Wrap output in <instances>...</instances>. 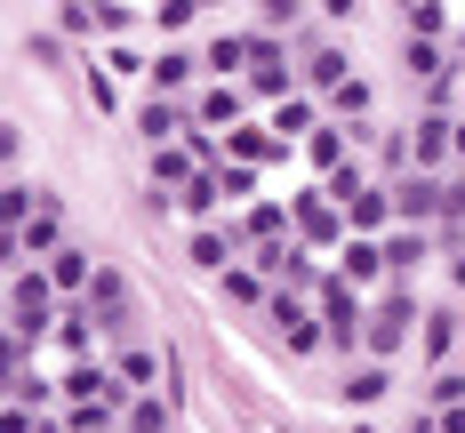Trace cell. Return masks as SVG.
<instances>
[{
  "label": "cell",
  "instance_id": "cb8c5ba5",
  "mask_svg": "<svg viewBox=\"0 0 465 433\" xmlns=\"http://www.w3.org/2000/svg\"><path fill=\"white\" fill-rule=\"evenodd\" d=\"M345 217H353V233H393V225H401V209H393V192H361V201H353Z\"/></svg>",
  "mask_w": 465,
  "mask_h": 433
},
{
  "label": "cell",
  "instance_id": "e575fe53",
  "mask_svg": "<svg viewBox=\"0 0 465 433\" xmlns=\"http://www.w3.org/2000/svg\"><path fill=\"white\" fill-rule=\"evenodd\" d=\"M322 185L337 192V201H345V209H353V201H361V192H370V185H361V169H353V161H337V169H329Z\"/></svg>",
  "mask_w": 465,
  "mask_h": 433
},
{
  "label": "cell",
  "instance_id": "4dcf8cb0",
  "mask_svg": "<svg viewBox=\"0 0 465 433\" xmlns=\"http://www.w3.org/2000/svg\"><path fill=\"white\" fill-rule=\"evenodd\" d=\"M217 201H225V192H217V177H209V169H201V177L177 192V209H185L193 225H209V217H217Z\"/></svg>",
  "mask_w": 465,
  "mask_h": 433
},
{
  "label": "cell",
  "instance_id": "7402d4cb",
  "mask_svg": "<svg viewBox=\"0 0 465 433\" xmlns=\"http://www.w3.org/2000/svg\"><path fill=\"white\" fill-rule=\"evenodd\" d=\"M297 73H305L313 89H337V81H345L353 64H345V48H337V41H313V48H305V64H297Z\"/></svg>",
  "mask_w": 465,
  "mask_h": 433
},
{
  "label": "cell",
  "instance_id": "52a82bcc",
  "mask_svg": "<svg viewBox=\"0 0 465 433\" xmlns=\"http://www.w3.org/2000/svg\"><path fill=\"white\" fill-rule=\"evenodd\" d=\"M297 81H305V73L281 56V41H265V33H257V48H249V96H289Z\"/></svg>",
  "mask_w": 465,
  "mask_h": 433
},
{
  "label": "cell",
  "instance_id": "7c38bea8",
  "mask_svg": "<svg viewBox=\"0 0 465 433\" xmlns=\"http://www.w3.org/2000/svg\"><path fill=\"white\" fill-rule=\"evenodd\" d=\"M185 129H193V113L177 104V96L153 89V96L137 104V137H144V144H169V137H185Z\"/></svg>",
  "mask_w": 465,
  "mask_h": 433
},
{
  "label": "cell",
  "instance_id": "44dd1931",
  "mask_svg": "<svg viewBox=\"0 0 465 433\" xmlns=\"http://www.w3.org/2000/svg\"><path fill=\"white\" fill-rule=\"evenodd\" d=\"M385 393H393V361H370V369L345 378V409H377Z\"/></svg>",
  "mask_w": 465,
  "mask_h": 433
},
{
  "label": "cell",
  "instance_id": "f546056e",
  "mask_svg": "<svg viewBox=\"0 0 465 433\" xmlns=\"http://www.w3.org/2000/svg\"><path fill=\"white\" fill-rule=\"evenodd\" d=\"M41 209V185H25V177H8V192H0V233H16L25 217Z\"/></svg>",
  "mask_w": 465,
  "mask_h": 433
},
{
  "label": "cell",
  "instance_id": "f35d334b",
  "mask_svg": "<svg viewBox=\"0 0 465 433\" xmlns=\"http://www.w3.org/2000/svg\"><path fill=\"white\" fill-rule=\"evenodd\" d=\"M257 16H265V33H289L305 16V0H257Z\"/></svg>",
  "mask_w": 465,
  "mask_h": 433
},
{
  "label": "cell",
  "instance_id": "f6af8a7d",
  "mask_svg": "<svg viewBox=\"0 0 465 433\" xmlns=\"http://www.w3.org/2000/svg\"><path fill=\"white\" fill-rule=\"evenodd\" d=\"M353 8H361V0H322V16H353Z\"/></svg>",
  "mask_w": 465,
  "mask_h": 433
},
{
  "label": "cell",
  "instance_id": "ffe728a7",
  "mask_svg": "<svg viewBox=\"0 0 465 433\" xmlns=\"http://www.w3.org/2000/svg\"><path fill=\"white\" fill-rule=\"evenodd\" d=\"M161 96H185L193 81H201V56H185V48H169V56H153V73H144Z\"/></svg>",
  "mask_w": 465,
  "mask_h": 433
},
{
  "label": "cell",
  "instance_id": "ee69618b",
  "mask_svg": "<svg viewBox=\"0 0 465 433\" xmlns=\"http://www.w3.org/2000/svg\"><path fill=\"white\" fill-rule=\"evenodd\" d=\"M433 418H441V433H465V401H441Z\"/></svg>",
  "mask_w": 465,
  "mask_h": 433
},
{
  "label": "cell",
  "instance_id": "5b68a950",
  "mask_svg": "<svg viewBox=\"0 0 465 433\" xmlns=\"http://www.w3.org/2000/svg\"><path fill=\"white\" fill-rule=\"evenodd\" d=\"M64 409H121V369H96V361H73L64 385H56Z\"/></svg>",
  "mask_w": 465,
  "mask_h": 433
},
{
  "label": "cell",
  "instance_id": "30bf717a",
  "mask_svg": "<svg viewBox=\"0 0 465 433\" xmlns=\"http://www.w3.org/2000/svg\"><path fill=\"white\" fill-rule=\"evenodd\" d=\"M225 153H232V161H249V169H265V161L289 153V137H281L273 121H241V129H225Z\"/></svg>",
  "mask_w": 465,
  "mask_h": 433
},
{
  "label": "cell",
  "instance_id": "60d3db41",
  "mask_svg": "<svg viewBox=\"0 0 465 433\" xmlns=\"http://www.w3.org/2000/svg\"><path fill=\"white\" fill-rule=\"evenodd\" d=\"M193 16H201V0H161V16H153V25H161V33H185Z\"/></svg>",
  "mask_w": 465,
  "mask_h": 433
},
{
  "label": "cell",
  "instance_id": "d4e9b609",
  "mask_svg": "<svg viewBox=\"0 0 465 433\" xmlns=\"http://www.w3.org/2000/svg\"><path fill=\"white\" fill-rule=\"evenodd\" d=\"M113 369H121V385H129V393H144V385L161 378V361H153V345H137V337H129V345L113 353Z\"/></svg>",
  "mask_w": 465,
  "mask_h": 433
},
{
  "label": "cell",
  "instance_id": "1f68e13d",
  "mask_svg": "<svg viewBox=\"0 0 465 433\" xmlns=\"http://www.w3.org/2000/svg\"><path fill=\"white\" fill-rule=\"evenodd\" d=\"M249 48H257V41H241V33H217L201 64H209V73H249Z\"/></svg>",
  "mask_w": 465,
  "mask_h": 433
},
{
  "label": "cell",
  "instance_id": "83f0119b",
  "mask_svg": "<svg viewBox=\"0 0 465 433\" xmlns=\"http://www.w3.org/2000/svg\"><path fill=\"white\" fill-rule=\"evenodd\" d=\"M121 433H169V401H153V393L121 401Z\"/></svg>",
  "mask_w": 465,
  "mask_h": 433
},
{
  "label": "cell",
  "instance_id": "277c9868",
  "mask_svg": "<svg viewBox=\"0 0 465 433\" xmlns=\"http://www.w3.org/2000/svg\"><path fill=\"white\" fill-rule=\"evenodd\" d=\"M393 209H401V225H433V217L450 209V177H441V169H410V177H393Z\"/></svg>",
  "mask_w": 465,
  "mask_h": 433
},
{
  "label": "cell",
  "instance_id": "4fadbf2b",
  "mask_svg": "<svg viewBox=\"0 0 465 433\" xmlns=\"http://www.w3.org/2000/svg\"><path fill=\"white\" fill-rule=\"evenodd\" d=\"M241 233H225V225H193V241H185V257H193V273H232L241 257Z\"/></svg>",
  "mask_w": 465,
  "mask_h": 433
},
{
  "label": "cell",
  "instance_id": "6da1fadb",
  "mask_svg": "<svg viewBox=\"0 0 465 433\" xmlns=\"http://www.w3.org/2000/svg\"><path fill=\"white\" fill-rule=\"evenodd\" d=\"M418 321H425V313H418V297L393 281L385 297H377V313L361 321V353H370V361H393V353H401V337L418 330Z\"/></svg>",
  "mask_w": 465,
  "mask_h": 433
},
{
  "label": "cell",
  "instance_id": "2e32d148",
  "mask_svg": "<svg viewBox=\"0 0 465 433\" xmlns=\"http://www.w3.org/2000/svg\"><path fill=\"white\" fill-rule=\"evenodd\" d=\"M193 177H201V153H193V137H185V144H153V185L185 192Z\"/></svg>",
  "mask_w": 465,
  "mask_h": 433
},
{
  "label": "cell",
  "instance_id": "603a6c76",
  "mask_svg": "<svg viewBox=\"0 0 465 433\" xmlns=\"http://www.w3.org/2000/svg\"><path fill=\"white\" fill-rule=\"evenodd\" d=\"M56 345H64L73 361H89V345H96V313H89V305H81V297L64 305V321H56Z\"/></svg>",
  "mask_w": 465,
  "mask_h": 433
},
{
  "label": "cell",
  "instance_id": "bcb514c9",
  "mask_svg": "<svg viewBox=\"0 0 465 433\" xmlns=\"http://www.w3.org/2000/svg\"><path fill=\"white\" fill-rule=\"evenodd\" d=\"M410 433H441V418H433V409H425V418H410Z\"/></svg>",
  "mask_w": 465,
  "mask_h": 433
},
{
  "label": "cell",
  "instance_id": "74e56055",
  "mask_svg": "<svg viewBox=\"0 0 465 433\" xmlns=\"http://www.w3.org/2000/svg\"><path fill=\"white\" fill-rule=\"evenodd\" d=\"M450 104H458V64H450V73H433V81H425V113H450Z\"/></svg>",
  "mask_w": 465,
  "mask_h": 433
},
{
  "label": "cell",
  "instance_id": "8992f818",
  "mask_svg": "<svg viewBox=\"0 0 465 433\" xmlns=\"http://www.w3.org/2000/svg\"><path fill=\"white\" fill-rule=\"evenodd\" d=\"M56 249H64V201L41 192V209L8 233V257H56Z\"/></svg>",
  "mask_w": 465,
  "mask_h": 433
},
{
  "label": "cell",
  "instance_id": "d590c367",
  "mask_svg": "<svg viewBox=\"0 0 465 433\" xmlns=\"http://www.w3.org/2000/svg\"><path fill=\"white\" fill-rule=\"evenodd\" d=\"M450 64H458V56H441V48L425 41V33L410 41V73H425V81H433V73H450Z\"/></svg>",
  "mask_w": 465,
  "mask_h": 433
},
{
  "label": "cell",
  "instance_id": "ab89813d",
  "mask_svg": "<svg viewBox=\"0 0 465 433\" xmlns=\"http://www.w3.org/2000/svg\"><path fill=\"white\" fill-rule=\"evenodd\" d=\"M441 225H450V249H458V233H465V169L450 177V209H441Z\"/></svg>",
  "mask_w": 465,
  "mask_h": 433
},
{
  "label": "cell",
  "instance_id": "c3c4849f",
  "mask_svg": "<svg viewBox=\"0 0 465 433\" xmlns=\"http://www.w3.org/2000/svg\"><path fill=\"white\" fill-rule=\"evenodd\" d=\"M458 169H465V113H458Z\"/></svg>",
  "mask_w": 465,
  "mask_h": 433
},
{
  "label": "cell",
  "instance_id": "d6a6232c",
  "mask_svg": "<svg viewBox=\"0 0 465 433\" xmlns=\"http://www.w3.org/2000/svg\"><path fill=\"white\" fill-rule=\"evenodd\" d=\"M329 113H337V121H370V81H353V73H345V81L329 89Z\"/></svg>",
  "mask_w": 465,
  "mask_h": 433
},
{
  "label": "cell",
  "instance_id": "9a60e30c",
  "mask_svg": "<svg viewBox=\"0 0 465 433\" xmlns=\"http://www.w3.org/2000/svg\"><path fill=\"white\" fill-rule=\"evenodd\" d=\"M337 273H345V281H385V233H353L345 241V249H337Z\"/></svg>",
  "mask_w": 465,
  "mask_h": 433
},
{
  "label": "cell",
  "instance_id": "836d02e7",
  "mask_svg": "<svg viewBox=\"0 0 465 433\" xmlns=\"http://www.w3.org/2000/svg\"><path fill=\"white\" fill-rule=\"evenodd\" d=\"M89 104H96V113H121V73H113V64H96V73H89Z\"/></svg>",
  "mask_w": 465,
  "mask_h": 433
},
{
  "label": "cell",
  "instance_id": "5bb4252c",
  "mask_svg": "<svg viewBox=\"0 0 465 433\" xmlns=\"http://www.w3.org/2000/svg\"><path fill=\"white\" fill-rule=\"evenodd\" d=\"M41 273L56 281V297H64V305H73V297H89V281H96V265H89V249H81V241H64Z\"/></svg>",
  "mask_w": 465,
  "mask_h": 433
},
{
  "label": "cell",
  "instance_id": "d6986e66",
  "mask_svg": "<svg viewBox=\"0 0 465 433\" xmlns=\"http://www.w3.org/2000/svg\"><path fill=\"white\" fill-rule=\"evenodd\" d=\"M193 121H201V129H241V89L209 81V89L193 96Z\"/></svg>",
  "mask_w": 465,
  "mask_h": 433
},
{
  "label": "cell",
  "instance_id": "ba28073f",
  "mask_svg": "<svg viewBox=\"0 0 465 433\" xmlns=\"http://www.w3.org/2000/svg\"><path fill=\"white\" fill-rule=\"evenodd\" d=\"M232 233H241V249H265V241H289V233H297V209H289V201H249Z\"/></svg>",
  "mask_w": 465,
  "mask_h": 433
},
{
  "label": "cell",
  "instance_id": "3957f363",
  "mask_svg": "<svg viewBox=\"0 0 465 433\" xmlns=\"http://www.w3.org/2000/svg\"><path fill=\"white\" fill-rule=\"evenodd\" d=\"M313 297H322L329 345H337V353H353V345H361V321H370V313H361V281H345V273H329V281L313 289Z\"/></svg>",
  "mask_w": 465,
  "mask_h": 433
},
{
  "label": "cell",
  "instance_id": "ac0fdd59",
  "mask_svg": "<svg viewBox=\"0 0 465 433\" xmlns=\"http://www.w3.org/2000/svg\"><path fill=\"white\" fill-rule=\"evenodd\" d=\"M418 353L433 361V369H441V361L458 353V313H450V305H433V313L418 321Z\"/></svg>",
  "mask_w": 465,
  "mask_h": 433
},
{
  "label": "cell",
  "instance_id": "7dc6e473",
  "mask_svg": "<svg viewBox=\"0 0 465 433\" xmlns=\"http://www.w3.org/2000/svg\"><path fill=\"white\" fill-rule=\"evenodd\" d=\"M450 281H458V297H465V249H458V257H450Z\"/></svg>",
  "mask_w": 465,
  "mask_h": 433
},
{
  "label": "cell",
  "instance_id": "e0dca14e",
  "mask_svg": "<svg viewBox=\"0 0 465 433\" xmlns=\"http://www.w3.org/2000/svg\"><path fill=\"white\" fill-rule=\"evenodd\" d=\"M425 257H433L425 225H393V233H385V273H393V281H401V273H418Z\"/></svg>",
  "mask_w": 465,
  "mask_h": 433
},
{
  "label": "cell",
  "instance_id": "f1b7e54d",
  "mask_svg": "<svg viewBox=\"0 0 465 433\" xmlns=\"http://www.w3.org/2000/svg\"><path fill=\"white\" fill-rule=\"evenodd\" d=\"M305 161H313V177H329V169L345 161V129H337V121H322V129L305 137Z\"/></svg>",
  "mask_w": 465,
  "mask_h": 433
},
{
  "label": "cell",
  "instance_id": "4316f807",
  "mask_svg": "<svg viewBox=\"0 0 465 433\" xmlns=\"http://www.w3.org/2000/svg\"><path fill=\"white\" fill-rule=\"evenodd\" d=\"M265 121H273L281 137H313V129H322V113H313L305 96H273V113H265Z\"/></svg>",
  "mask_w": 465,
  "mask_h": 433
},
{
  "label": "cell",
  "instance_id": "9c48e42d",
  "mask_svg": "<svg viewBox=\"0 0 465 433\" xmlns=\"http://www.w3.org/2000/svg\"><path fill=\"white\" fill-rule=\"evenodd\" d=\"M410 144H418V169H450L458 161V113H425L410 129Z\"/></svg>",
  "mask_w": 465,
  "mask_h": 433
},
{
  "label": "cell",
  "instance_id": "b9f144b4",
  "mask_svg": "<svg viewBox=\"0 0 465 433\" xmlns=\"http://www.w3.org/2000/svg\"><path fill=\"white\" fill-rule=\"evenodd\" d=\"M104 64H113L121 81H129V73H153V64H144V56H137V48H129V41H113V48H104Z\"/></svg>",
  "mask_w": 465,
  "mask_h": 433
},
{
  "label": "cell",
  "instance_id": "8d00e7d4",
  "mask_svg": "<svg viewBox=\"0 0 465 433\" xmlns=\"http://www.w3.org/2000/svg\"><path fill=\"white\" fill-rule=\"evenodd\" d=\"M89 8H96V33H129V25H137L129 0H89Z\"/></svg>",
  "mask_w": 465,
  "mask_h": 433
},
{
  "label": "cell",
  "instance_id": "681fc988",
  "mask_svg": "<svg viewBox=\"0 0 465 433\" xmlns=\"http://www.w3.org/2000/svg\"><path fill=\"white\" fill-rule=\"evenodd\" d=\"M353 433H377V426H353Z\"/></svg>",
  "mask_w": 465,
  "mask_h": 433
},
{
  "label": "cell",
  "instance_id": "484cf974",
  "mask_svg": "<svg viewBox=\"0 0 465 433\" xmlns=\"http://www.w3.org/2000/svg\"><path fill=\"white\" fill-rule=\"evenodd\" d=\"M209 177H217V192H225L232 209H249V201H257V169H249V161H232V153L209 169Z\"/></svg>",
  "mask_w": 465,
  "mask_h": 433
},
{
  "label": "cell",
  "instance_id": "7a4b0ae2",
  "mask_svg": "<svg viewBox=\"0 0 465 433\" xmlns=\"http://www.w3.org/2000/svg\"><path fill=\"white\" fill-rule=\"evenodd\" d=\"M289 209H297V241H305V249H345L353 217H345V201H337L329 185H313L305 201H289Z\"/></svg>",
  "mask_w": 465,
  "mask_h": 433
},
{
  "label": "cell",
  "instance_id": "8fae6325",
  "mask_svg": "<svg viewBox=\"0 0 465 433\" xmlns=\"http://www.w3.org/2000/svg\"><path fill=\"white\" fill-rule=\"evenodd\" d=\"M81 305L96 313V330H129V313H137V305H129V281H121V273H104V265H96V281H89Z\"/></svg>",
  "mask_w": 465,
  "mask_h": 433
},
{
  "label": "cell",
  "instance_id": "7bdbcfd3",
  "mask_svg": "<svg viewBox=\"0 0 465 433\" xmlns=\"http://www.w3.org/2000/svg\"><path fill=\"white\" fill-rule=\"evenodd\" d=\"M73 433H113V409H73Z\"/></svg>",
  "mask_w": 465,
  "mask_h": 433
}]
</instances>
